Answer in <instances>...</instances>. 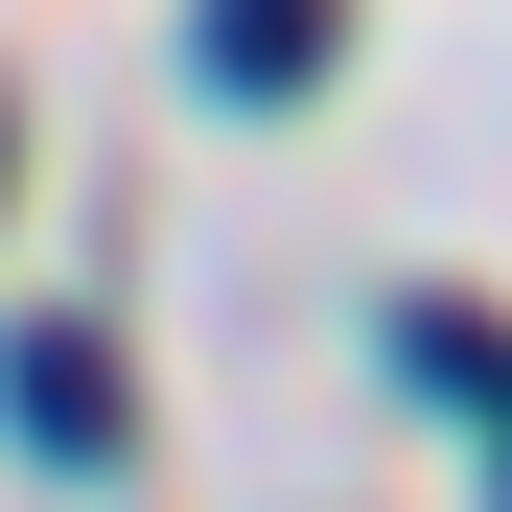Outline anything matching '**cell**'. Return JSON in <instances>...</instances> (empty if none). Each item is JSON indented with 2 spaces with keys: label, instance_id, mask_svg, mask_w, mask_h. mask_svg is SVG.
<instances>
[{
  "label": "cell",
  "instance_id": "cell-3",
  "mask_svg": "<svg viewBox=\"0 0 512 512\" xmlns=\"http://www.w3.org/2000/svg\"><path fill=\"white\" fill-rule=\"evenodd\" d=\"M396 373H419V396H443V419H489V443H512V350H489V326H466V303H419V326H396Z\"/></svg>",
  "mask_w": 512,
  "mask_h": 512
},
{
  "label": "cell",
  "instance_id": "cell-1",
  "mask_svg": "<svg viewBox=\"0 0 512 512\" xmlns=\"http://www.w3.org/2000/svg\"><path fill=\"white\" fill-rule=\"evenodd\" d=\"M0 419H24L47 466H117V419H140V396H117L94 326H0Z\"/></svg>",
  "mask_w": 512,
  "mask_h": 512
},
{
  "label": "cell",
  "instance_id": "cell-2",
  "mask_svg": "<svg viewBox=\"0 0 512 512\" xmlns=\"http://www.w3.org/2000/svg\"><path fill=\"white\" fill-rule=\"evenodd\" d=\"M210 94H303V70H326V0H210Z\"/></svg>",
  "mask_w": 512,
  "mask_h": 512
}]
</instances>
